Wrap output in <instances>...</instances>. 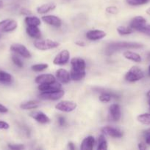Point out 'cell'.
<instances>
[{"label": "cell", "mask_w": 150, "mask_h": 150, "mask_svg": "<svg viewBox=\"0 0 150 150\" xmlns=\"http://www.w3.org/2000/svg\"><path fill=\"white\" fill-rule=\"evenodd\" d=\"M42 20L47 24L54 27H60L62 25V21L60 18L55 16H44L42 17Z\"/></svg>", "instance_id": "4fadbf2b"}, {"label": "cell", "mask_w": 150, "mask_h": 150, "mask_svg": "<svg viewBox=\"0 0 150 150\" xmlns=\"http://www.w3.org/2000/svg\"><path fill=\"white\" fill-rule=\"evenodd\" d=\"M0 38H1V35H0Z\"/></svg>", "instance_id": "db71d44e"}, {"label": "cell", "mask_w": 150, "mask_h": 150, "mask_svg": "<svg viewBox=\"0 0 150 150\" xmlns=\"http://www.w3.org/2000/svg\"><path fill=\"white\" fill-rule=\"evenodd\" d=\"M138 148H139L140 149H146V146L145 144L139 143L138 144Z\"/></svg>", "instance_id": "60d3db41"}, {"label": "cell", "mask_w": 150, "mask_h": 150, "mask_svg": "<svg viewBox=\"0 0 150 150\" xmlns=\"http://www.w3.org/2000/svg\"><path fill=\"white\" fill-rule=\"evenodd\" d=\"M143 1H144L145 3H147L149 2V1H150V0H143Z\"/></svg>", "instance_id": "f907efd6"}, {"label": "cell", "mask_w": 150, "mask_h": 150, "mask_svg": "<svg viewBox=\"0 0 150 150\" xmlns=\"http://www.w3.org/2000/svg\"><path fill=\"white\" fill-rule=\"evenodd\" d=\"M38 89L41 92H53V91H57L61 89V85L59 82L55 81L51 82L49 83H44V84H40L38 86Z\"/></svg>", "instance_id": "9c48e42d"}, {"label": "cell", "mask_w": 150, "mask_h": 150, "mask_svg": "<svg viewBox=\"0 0 150 150\" xmlns=\"http://www.w3.org/2000/svg\"><path fill=\"white\" fill-rule=\"evenodd\" d=\"M147 59H148V61L150 62V53H149L148 57H147Z\"/></svg>", "instance_id": "681fc988"}, {"label": "cell", "mask_w": 150, "mask_h": 150, "mask_svg": "<svg viewBox=\"0 0 150 150\" xmlns=\"http://www.w3.org/2000/svg\"><path fill=\"white\" fill-rule=\"evenodd\" d=\"M144 72L139 67L133 66L126 73L125 79L127 81L135 82L142 79L144 78Z\"/></svg>", "instance_id": "3957f363"}, {"label": "cell", "mask_w": 150, "mask_h": 150, "mask_svg": "<svg viewBox=\"0 0 150 150\" xmlns=\"http://www.w3.org/2000/svg\"><path fill=\"white\" fill-rule=\"evenodd\" d=\"M10 128V125L4 121L0 120V130H7Z\"/></svg>", "instance_id": "8d00e7d4"}, {"label": "cell", "mask_w": 150, "mask_h": 150, "mask_svg": "<svg viewBox=\"0 0 150 150\" xmlns=\"http://www.w3.org/2000/svg\"><path fill=\"white\" fill-rule=\"evenodd\" d=\"M12 61H13V62L18 67H19V68H22V67H23V62H22V61L21 60V59L19 58V57H17L16 55L12 56Z\"/></svg>", "instance_id": "4dcf8cb0"}, {"label": "cell", "mask_w": 150, "mask_h": 150, "mask_svg": "<svg viewBox=\"0 0 150 150\" xmlns=\"http://www.w3.org/2000/svg\"><path fill=\"white\" fill-rule=\"evenodd\" d=\"M112 98V95L109 93H103L99 96V100L103 103H107L110 101Z\"/></svg>", "instance_id": "1f68e13d"}, {"label": "cell", "mask_w": 150, "mask_h": 150, "mask_svg": "<svg viewBox=\"0 0 150 150\" xmlns=\"http://www.w3.org/2000/svg\"><path fill=\"white\" fill-rule=\"evenodd\" d=\"M55 77L51 74H43L35 78V82L38 84H44L55 81Z\"/></svg>", "instance_id": "e0dca14e"}, {"label": "cell", "mask_w": 150, "mask_h": 150, "mask_svg": "<svg viewBox=\"0 0 150 150\" xmlns=\"http://www.w3.org/2000/svg\"><path fill=\"white\" fill-rule=\"evenodd\" d=\"M144 47L142 43L136 42H112L106 49L107 55H111L116 51H119L121 49L128 48H141Z\"/></svg>", "instance_id": "6da1fadb"}, {"label": "cell", "mask_w": 150, "mask_h": 150, "mask_svg": "<svg viewBox=\"0 0 150 150\" xmlns=\"http://www.w3.org/2000/svg\"><path fill=\"white\" fill-rule=\"evenodd\" d=\"M146 95H147V97H148V98H150V90L148 91V92H147Z\"/></svg>", "instance_id": "c3c4849f"}, {"label": "cell", "mask_w": 150, "mask_h": 150, "mask_svg": "<svg viewBox=\"0 0 150 150\" xmlns=\"http://www.w3.org/2000/svg\"><path fill=\"white\" fill-rule=\"evenodd\" d=\"M146 13L147 14H148V15H149V16H150V7H149V8L147 9V10H146Z\"/></svg>", "instance_id": "bcb514c9"}, {"label": "cell", "mask_w": 150, "mask_h": 150, "mask_svg": "<svg viewBox=\"0 0 150 150\" xmlns=\"http://www.w3.org/2000/svg\"><path fill=\"white\" fill-rule=\"evenodd\" d=\"M25 23L27 26H38L41 24V20L35 16H27L25 18Z\"/></svg>", "instance_id": "484cf974"}, {"label": "cell", "mask_w": 150, "mask_h": 150, "mask_svg": "<svg viewBox=\"0 0 150 150\" xmlns=\"http://www.w3.org/2000/svg\"><path fill=\"white\" fill-rule=\"evenodd\" d=\"M56 76L59 81L63 83H68L71 79L70 73L65 69H59L56 72Z\"/></svg>", "instance_id": "2e32d148"}, {"label": "cell", "mask_w": 150, "mask_h": 150, "mask_svg": "<svg viewBox=\"0 0 150 150\" xmlns=\"http://www.w3.org/2000/svg\"><path fill=\"white\" fill-rule=\"evenodd\" d=\"M121 108L118 104H113L110 107V120L113 121H119L121 118Z\"/></svg>", "instance_id": "9a60e30c"}, {"label": "cell", "mask_w": 150, "mask_h": 150, "mask_svg": "<svg viewBox=\"0 0 150 150\" xmlns=\"http://www.w3.org/2000/svg\"><path fill=\"white\" fill-rule=\"evenodd\" d=\"M39 106V103L36 101H27V102H24L23 103L21 104L20 108L24 110H29V109H35Z\"/></svg>", "instance_id": "d4e9b609"}, {"label": "cell", "mask_w": 150, "mask_h": 150, "mask_svg": "<svg viewBox=\"0 0 150 150\" xmlns=\"http://www.w3.org/2000/svg\"><path fill=\"white\" fill-rule=\"evenodd\" d=\"M7 111H8V109H7V107H5L2 104L0 103V113L4 114V113H7Z\"/></svg>", "instance_id": "f35d334b"}, {"label": "cell", "mask_w": 150, "mask_h": 150, "mask_svg": "<svg viewBox=\"0 0 150 150\" xmlns=\"http://www.w3.org/2000/svg\"><path fill=\"white\" fill-rule=\"evenodd\" d=\"M146 135V144L150 145V133Z\"/></svg>", "instance_id": "7bdbcfd3"}, {"label": "cell", "mask_w": 150, "mask_h": 150, "mask_svg": "<svg viewBox=\"0 0 150 150\" xmlns=\"http://www.w3.org/2000/svg\"><path fill=\"white\" fill-rule=\"evenodd\" d=\"M149 76H150V65H149Z\"/></svg>", "instance_id": "816d5d0a"}, {"label": "cell", "mask_w": 150, "mask_h": 150, "mask_svg": "<svg viewBox=\"0 0 150 150\" xmlns=\"http://www.w3.org/2000/svg\"><path fill=\"white\" fill-rule=\"evenodd\" d=\"M76 106H77V105L74 101L63 100L59 102L55 105V108L58 111H62V112L69 113L76 109Z\"/></svg>", "instance_id": "277c9868"}, {"label": "cell", "mask_w": 150, "mask_h": 150, "mask_svg": "<svg viewBox=\"0 0 150 150\" xmlns=\"http://www.w3.org/2000/svg\"><path fill=\"white\" fill-rule=\"evenodd\" d=\"M97 149L99 150L107 149V142L103 135H101V136H99V143Z\"/></svg>", "instance_id": "f1b7e54d"}, {"label": "cell", "mask_w": 150, "mask_h": 150, "mask_svg": "<svg viewBox=\"0 0 150 150\" xmlns=\"http://www.w3.org/2000/svg\"><path fill=\"white\" fill-rule=\"evenodd\" d=\"M10 51L19 54V55L24 57V58H31V57H32V54L29 52V50H28L24 45H21V44H13V45L10 46Z\"/></svg>", "instance_id": "52a82bcc"}, {"label": "cell", "mask_w": 150, "mask_h": 150, "mask_svg": "<svg viewBox=\"0 0 150 150\" xmlns=\"http://www.w3.org/2000/svg\"><path fill=\"white\" fill-rule=\"evenodd\" d=\"M146 24V20L143 16H136L133 18L130 22V27L137 31H139L143 26Z\"/></svg>", "instance_id": "8fae6325"}, {"label": "cell", "mask_w": 150, "mask_h": 150, "mask_svg": "<svg viewBox=\"0 0 150 150\" xmlns=\"http://www.w3.org/2000/svg\"><path fill=\"white\" fill-rule=\"evenodd\" d=\"M3 6V1L1 0H0V8H1Z\"/></svg>", "instance_id": "7dc6e473"}, {"label": "cell", "mask_w": 150, "mask_h": 150, "mask_svg": "<svg viewBox=\"0 0 150 150\" xmlns=\"http://www.w3.org/2000/svg\"><path fill=\"white\" fill-rule=\"evenodd\" d=\"M48 64H36L32 65V67H31V68H32V70L35 72H41L46 70V68H48Z\"/></svg>", "instance_id": "f546056e"}, {"label": "cell", "mask_w": 150, "mask_h": 150, "mask_svg": "<svg viewBox=\"0 0 150 150\" xmlns=\"http://www.w3.org/2000/svg\"><path fill=\"white\" fill-rule=\"evenodd\" d=\"M94 144H95V139L94 136H89L82 141L80 148L82 150H91L94 148Z\"/></svg>", "instance_id": "ac0fdd59"}, {"label": "cell", "mask_w": 150, "mask_h": 150, "mask_svg": "<svg viewBox=\"0 0 150 150\" xmlns=\"http://www.w3.org/2000/svg\"><path fill=\"white\" fill-rule=\"evenodd\" d=\"M124 57L127 59L131 60V61L135 62H141V57L138 54L132 51H125L124 53Z\"/></svg>", "instance_id": "603a6c76"}, {"label": "cell", "mask_w": 150, "mask_h": 150, "mask_svg": "<svg viewBox=\"0 0 150 150\" xmlns=\"http://www.w3.org/2000/svg\"><path fill=\"white\" fill-rule=\"evenodd\" d=\"M117 31L120 35H126L132 34L133 32V29L132 27H130V26H121L117 28Z\"/></svg>", "instance_id": "4316f807"}, {"label": "cell", "mask_w": 150, "mask_h": 150, "mask_svg": "<svg viewBox=\"0 0 150 150\" xmlns=\"http://www.w3.org/2000/svg\"><path fill=\"white\" fill-rule=\"evenodd\" d=\"M106 11L110 14H116L119 12V10L115 6H110V7H107L106 8Z\"/></svg>", "instance_id": "d590c367"}, {"label": "cell", "mask_w": 150, "mask_h": 150, "mask_svg": "<svg viewBox=\"0 0 150 150\" xmlns=\"http://www.w3.org/2000/svg\"><path fill=\"white\" fill-rule=\"evenodd\" d=\"M69 148L70 149H71V150H74L75 149L74 146V144L72 143V142H70V143H69Z\"/></svg>", "instance_id": "ee69618b"}, {"label": "cell", "mask_w": 150, "mask_h": 150, "mask_svg": "<svg viewBox=\"0 0 150 150\" xmlns=\"http://www.w3.org/2000/svg\"><path fill=\"white\" fill-rule=\"evenodd\" d=\"M144 133H146V134H149V133H150V128L147 129L146 130H145V132Z\"/></svg>", "instance_id": "f6af8a7d"}, {"label": "cell", "mask_w": 150, "mask_h": 150, "mask_svg": "<svg viewBox=\"0 0 150 150\" xmlns=\"http://www.w3.org/2000/svg\"><path fill=\"white\" fill-rule=\"evenodd\" d=\"M149 105H150V98H149Z\"/></svg>", "instance_id": "f5cc1de1"}, {"label": "cell", "mask_w": 150, "mask_h": 150, "mask_svg": "<svg viewBox=\"0 0 150 150\" xmlns=\"http://www.w3.org/2000/svg\"><path fill=\"white\" fill-rule=\"evenodd\" d=\"M65 95V92L62 89L57 91L49 92H41L39 95V98L42 100H57L63 98Z\"/></svg>", "instance_id": "5b68a950"}, {"label": "cell", "mask_w": 150, "mask_h": 150, "mask_svg": "<svg viewBox=\"0 0 150 150\" xmlns=\"http://www.w3.org/2000/svg\"><path fill=\"white\" fill-rule=\"evenodd\" d=\"M126 1L127 4H129V5L132 6L142 5V4H146L143 0H126Z\"/></svg>", "instance_id": "d6a6232c"}, {"label": "cell", "mask_w": 150, "mask_h": 150, "mask_svg": "<svg viewBox=\"0 0 150 150\" xmlns=\"http://www.w3.org/2000/svg\"><path fill=\"white\" fill-rule=\"evenodd\" d=\"M30 117L41 124H47L50 122L49 118L41 111H35L31 113Z\"/></svg>", "instance_id": "5bb4252c"}, {"label": "cell", "mask_w": 150, "mask_h": 150, "mask_svg": "<svg viewBox=\"0 0 150 150\" xmlns=\"http://www.w3.org/2000/svg\"><path fill=\"white\" fill-rule=\"evenodd\" d=\"M34 45L37 49L41 50V51H46V50L53 49L58 47L59 42L49 39L37 40L34 42Z\"/></svg>", "instance_id": "7a4b0ae2"}, {"label": "cell", "mask_w": 150, "mask_h": 150, "mask_svg": "<svg viewBox=\"0 0 150 150\" xmlns=\"http://www.w3.org/2000/svg\"><path fill=\"white\" fill-rule=\"evenodd\" d=\"M26 33L29 37L35 39H39L41 37V33L40 29L36 26H27L26 27Z\"/></svg>", "instance_id": "7402d4cb"}, {"label": "cell", "mask_w": 150, "mask_h": 150, "mask_svg": "<svg viewBox=\"0 0 150 150\" xmlns=\"http://www.w3.org/2000/svg\"><path fill=\"white\" fill-rule=\"evenodd\" d=\"M138 121L144 125H150V114H140L138 117Z\"/></svg>", "instance_id": "83f0119b"}, {"label": "cell", "mask_w": 150, "mask_h": 150, "mask_svg": "<svg viewBox=\"0 0 150 150\" xmlns=\"http://www.w3.org/2000/svg\"><path fill=\"white\" fill-rule=\"evenodd\" d=\"M17 22L13 19H5L0 21V32H10L17 28Z\"/></svg>", "instance_id": "8992f818"}, {"label": "cell", "mask_w": 150, "mask_h": 150, "mask_svg": "<svg viewBox=\"0 0 150 150\" xmlns=\"http://www.w3.org/2000/svg\"><path fill=\"white\" fill-rule=\"evenodd\" d=\"M71 64L72 68L85 70L86 64H85V60L79 58V57H75V58L71 59Z\"/></svg>", "instance_id": "d6986e66"}, {"label": "cell", "mask_w": 150, "mask_h": 150, "mask_svg": "<svg viewBox=\"0 0 150 150\" xmlns=\"http://www.w3.org/2000/svg\"><path fill=\"white\" fill-rule=\"evenodd\" d=\"M8 147L13 150H21L25 148L23 144H9Z\"/></svg>", "instance_id": "e575fe53"}, {"label": "cell", "mask_w": 150, "mask_h": 150, "mask_svg": "<svg viewBox=\"0 0 150 150\" xmlns=\"http://www.w3.org/2000/svg\"><path fill=\"white\" fill-rule=\"evenodd\" d=\"M70 58V53L68 50L60 51L53 59V63L56 65H63L69 62Z\"/></svg>", "instance_id": "ba28073f"}, {"label": "cell", "mask_w": 150, "mask_h": 150, "mask_svg": "<svg viewBox=\"0 0 150 150\" xmlns=\"http://www.w3.org/2000/svg\"><path fill=\"white\" fill-rule=\"evenodd\" d=\"M76 45H78V46H81V47H84L85 45V43L83 42V41H76Z\"/></svg>", "instance_id": "b9f144b4"}, {"label": "cell", "mask_w": 150, "mask_h": 150, "mask_svg": "<svg viewBox=\"0 0 150 150\" xmlns=\"http://www.w3.org/2000/svg\"><path fill=\"white\" fill-rule=\"evenodd\" d=\"M58 122L60 126H64L66 125V120L63 117H59Z\"/></svg>", "instance_id": "74e56055"}, {"label": "cell", "mask_w": 150, "mask_h": 150, "mask_svg": "<svg viewBox=\"0 0 150 150\" xmlns=\"http://www.w3.org/2000/svg\"><path fill=\"white\" fill-rule=\"evenodd\" d=\"M56 8V4L54 2H49L40 6L37 8V12L39 14H45Z\"/></svg>", "instance_id": "44dd1931"}, {"label": "cell", "mask_w": 150, "mask_h": 150, "mask_svg": "<svg viewBox=\"0 0 150 150\" xmlns=\"http://www.w3.org/2000/svg\"><path fill=\"white\" fill-rule=\"evenodd\" d=\"M139 32H142V33L145 34V35L150 36V24H145L141 29Z\"/></svg>", "instance_id": "836d02e7"}, {"label": "cell", "mask_w": 150, "mask_h": 150, "mask_svg": "<svg viewBox=\"0 0 150 150\" xmlns=\"http://www.w3.org/2000/svg\"><path fill=\"white\" fill-rule=\"evenodd\" d=\"M106 36L105 32L99 29L90 30L86 33V38L89 40H99Z\"/></svg>", "instance_id": "30bf717a"}, {"label": "cell", "mask_w": 150, "mask_h": 150, "mask_svg": "<svg viewBox=\"0 0 150 150\" xmlns=\"http://www.w3.org/2000/svg\"><path fill=\"white\" fill-rule=\"evenodd\" d=\"M101 132L105 135L111 136L113 138H121L123 136V133L121 130L115 127H110V126H106L103 127L101 129Z\"/></svg>", "instance_id": "7c38bea8"}, {"label": "cell", "mask_w": 150, "mask_h": 150, "mask_svg": "<svg viewBox=\"0 0 150 150\" xmlns=\"http://www.w3.org/2000/svg\"><path fill=\"white\" fill-rule=\"evenodd\" d=\"M70 76L72 80L78 81H80L82 79H84V77L85 76V70L71 68Z\"/></svg>", "instance_id": "ffe728a7"}, {"label": "cell", "mask_w": 150, "mask_h": 150, "mask_svg": "<svg viewBox=\"0 0 150 150\" xmlns=\"http://www.w3.org/2000/svg\"><path fill=\"white\" fill-rule=\"evenodd\" d=\"M21 13L24 15H26V16H28V15L31 14V12L29 10H26V9H22Z\"/></svg>", "instance_id": "ab89813d"}, {"label": "cell", "mask_w": 150, "mask_h": 150, "mask_svg": "<svg viewBox=\"0 0 150 150\" xmlns=\"http://www.w3.org/2000/svg\"><path fill=\"white\" fill-rule=\"evenodd\" d=\"M13 81V78L10 73L0 70V82L3 83H10Z\"/></svg>", "instance_id": "cb8c5ba5"}]
</instances>
